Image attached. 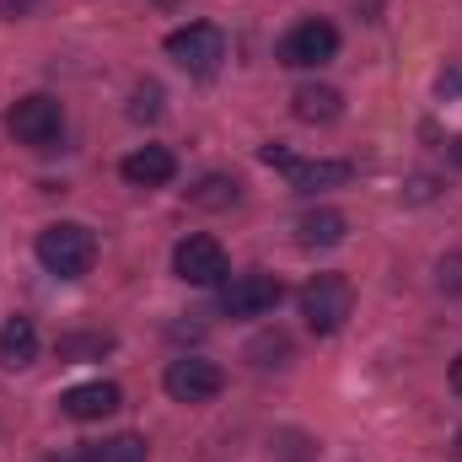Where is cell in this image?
Listing matches in <instances>:
<instances>
[{
    "label": "cell",
    "instance_id": "cell-24",
    "mask_svg": "<svg viewBox=\"0 0 462 462\" xmlns=\"http://www.w3.org/2000/svg\"><path fill=\"white\" fill-rule=\"evenodd\" d=\"M452 452H457V462H462V430H457V441H452Z\"/></svg>",
    "mask_w": 462,
    "mask_h": 462
},
{
    "label": "cell",
    "instance_id": "cell-1",
    "mask_svg": "<svg viewBox=\"0 0 462 462\" xmlns=\"http://www.w3.org/2000/svg\"><path fill=\"white\" fill-rule=\"evenodd\" d=\"M38 263L60 280H81L97 263V236L81 221H54V226L38 231Z\"/></svg>",
    "mask_w": 462,
    "mask_h": 462
},
{
    "label": "cell",
    "instance_id": "cell-21",
    "mask_svg": "<svg viewBox=\"0 0 462 462\" xmlns=\"http://www.w3.org/2000/svg\"><path fill=\"white\" fill-rule=\"evenodd\" d=\"M436 92H441L447 103H462V60H452V65L436 76Z\"/></svg>",
    "mask_w": 462,
    "mask_h": 462
},
{
    "label": "cell",
    "instance_id": "cell-18",
    "mask_svg": "<svg viewBox=\"0 0 462 462\" xmlns=\"http://www.w3.org/2000/svg\"><path fill=\"white\" fill-rule=\"evenodd\" d=\"M247 355H253V365H285L291 360V339L285 334H269V339H258Z\"/></svg>",
    "mask_w": 462,
    "mask_h": 462
},
{
    "label": "cell",
    "instance_id": "cell-7",
    "mask_svg": "<svg viewBox=\"0 0 462 462\" xmlns=\"http://www.w3.org/2000/svg\"><path fill=\"white\" fill-rule=\"evenodd\" d=\"M172 274L183 280V285H221L231 269H226V247L216 242V236H205V231H194V236H183L178 247H172Z\"/></svg>",
    "mask_w": 462,
    "mask_h": 462
},
{
    "label": "cell",
    "instance_id": "cell-20",
    "mask_svg": "<svg viewBox=\"0 0 462 462\" xmlns=\"http://www.w3.org/2000/svg\"><path fill=\"white\" fill-rule=\"evenodd\" d=\"M436 285H441L447 296H462V253H447V258H441V269H436Z\"/></svg>",
    "mask_w": 462,
    "mask_h": 462
},
{
    "label": "cell",
    "instance_id": "cell-8",
    "mask_svg": "<svg viewBox=\"0 0 462 462\" xmlns=\"http://www.w3.org/2000/svg\"><path fill=\"white\" fill-rule=\"evenodd\" d=\"M280 296H285V285L274 274H258V269L231 274V280H221V318H263L280 307Z\"/></svg>",
    "mask_w": 462,
    "mask_h": 462
},
{
    "label": "cell",
    "instance_id": "cell-13",
    "mask_svg": "<svg viewBox=\"0 0 462 462\" xmlns=\"http://www.w3.org/2000/svg\"><path fill=\"white\" fill-rule=\"evenodd\" d=\"M349 236V221L339 210H307L301 221H296V242L301 247H339Z\"/></svg>",
    "mask_w": 462,
    "mask_h": 462
},
{
    "label": "cell",
    "instance_id": "cell-23",
    "mask_svg": "<svg viewBox=\"0 0 462 462\" xmlns=\"http://www.w3.org/2000/svg\"><path fill=\"white\" fill-rule=\"evenodd\" d=\"M452 162H457V167H462V134H457V140H452Z\"/></svg>",
    "mask_w": 462,
    "mask_h": 462
},
{
    "label": "cell",
    "instance_id": "cell-19",
    "mask_svg": "<svg viewBox=\"0 0 462 462\" xmlns=\"http://www.w3.org/2000/svg\"><path fill=\"white\" fill-rule=\"evenodd\" d=\"M156 114H162V87H156V81L134 87V97H129V118H145V124H151Z\"/></svg>",
    "mask_w": 462,
    "mask_h": 462
},
{
    "label": "cell",
    "instance_id": "cell-22",
    "mask_svg": "<svg viewBox=\"0 0 462 462\" xmlns=\"http://www.w3.org/2000/svg\"><path fill=\"white\" fill-rule=\"evenodd\" d=\"M452 393H457V398H462V355H457V360H452Z\"/></svg>",
    "mask_w": 462,
    "mask_h": 462
},
{
    "label": "cell",
    "instance_id": "cell-3",
    "mask_svg": "<svg viewBox=\"0 0 462 462\" xmlns=\"http://www.w3.org/2000/svg\"><path fill=\"white\" fill-rule=\"evenodd\" d=\"M355 312V285L345 274H312L301 291V318L312 334H339Z\"/></svg>",
    "mask_w": 462,
    "mask_h": 462
},
{
    "label": "cell",
    "instance_id": "cell-15",
    "mask_svg": "<svg viewBox=\"0 0 462 462\" xmlns=\"http://www.w3.org/2000/svg\"><path fill=\"white\" fill-rule=\"evenodd\" d=\"M145 457H151L145 436H108V441L81 447L76 457H54V462H145Z\"/></svg>",
    "mask_w": 462,
    "mask_h": 462
},
{
    "label": "cell",
    "instance_id": "cell-14",
    "mask_svg": "<svg viewBox=\"0 0 462 462\" xmlns=\"http://www.w3.org/2000/svg\"><path fill=\"white\" fill-rule=\"evenodd\" d=\"M291 114L301 118V124H334V118L345 114V97L334 87H296Z\"/></svg>",
    "mask_w": 462,
    "mask_h": 462
},
{
    "label": "cell",
    "instance_id": "cell-10",
    "mask_svg": "<svg viewBox=\"0 0 462 462\" xmlns=\"http://www.w3.org/2000/svg\"><path fill=\"white\" fill-rule=\"evenodd\" d=\"M118 403H124V393H118L114 382H76V387L60 398V409H65L70 420H81V425H87V420H108Z\"/></svg>",
    "mask_w": 462,
    "mask_h": 462
},
{
    "label": "cell",
    "instance_id": "cell-17",
    "mask_svg": "<svg viewBox=\"0 0 462 462\" xmlns=\"http://www.w3.org/2000/svg\"><path fill=\"white\" fill-rule=\"evenodd\" d=\"M114 339L108 334H65L60 339V360H87V355H108Z\"/></svg>",
    "mask_w": 462,
    "mask_h": 462
},
{
    "label": "cell",
    "instance_id": "cell-4",
    "mask_svg": "<svg viewBox=\"0 0 462 462\" xmlns=\"http://www.w3.org/2000/svg\"><path fill=\"white\" fill-rule=\"evenodd\" d=\"M334 54H339V27L323 22V16L296 22V27L280 38V65H291V70H318V65H328Z\"/></svg>",
    "mask_w": 462,
    "mask_h": 462
},
{
    "label": "cell",
    "instance_id": "cell-11",
    "mask_svg": "<svg viewBox=\"0 0 462 462\" xmlns=\"http://www.w3.org/2000/svg\"><path fill=\"white\" fill-rule=\"evenodd\" d=\"M32 360H38V328H32V318H5L0 323V365L22 371Z\"/></svg>",
    "mask_w": 462,
    "mask_h": 462
},
{
    "label": "cell",
    "instance_id": "cell-9",
    "mask_svg": "<svg viewBox=\"0 0 462 462\" xmlns=\"http://www.w3.org/2000/svg\"><path fill=\"white\" fill-rule=\"evenodd\" d=\"M118 172H124V183H134V189H162V183L178 178V156H172L167 145H140V151H129V156L118 162Z\"/></svg>",
    "mask_w": 462,
    "mask_h": 462
},
{
    "label": "cell",
    "instance_id": "cell-12",
    "mask_svg": "<svg viewBox=\"0 0 462 462\" xmlns=\"http://www.w3.org/2000/svg\"><path fill=\"white\" fill-rule=\"evenodd\" d=\"M285 178H291V189L312 194V189H345L349 178H355V167L349 162H291Z\"/></svg>",
    "mask_w": 462,
    "mask_h": 462
},
{
    "label": "cell",
    "instance_id": "cell-5",
    "mask_svg": "<svg viewBox=\"0 0 462 462\" xmlns=\"http://www.w3.org/2000/svg\"><path fill=\"white\" fill-rule=\"evenodd\" d=\"M162 387L172 403H210L221 387H226V371L205 355H178L167 371H162Z\"/></svg>",
    "mask_w": 462,
    "mask_h": 462
},
{
    "label": "cell",
    "instance_id": "cell-6",
    "mask_svg": "<svg viewBox=\"0 0 462 462\" xmlns=\"http://www.w3.org/2000/svg\"><path fill=\"white\" fill-rule=\"evenodd\" d=\"M5 129H11L22 145H32V151H49V145L60 140V129H65V108H60L54 97L32 92V97L11 103V114H5Z\"/></svg>",
    "mask_w": 462,
    "mask_h": 462
},
{
    "label": "cell",
    "instance_id": "cell-16",
    "mask_svg": "<svg viewBox=\"0 0 462 462\" xmlns=\"http://www.w3.org/2000/svg\"><path fill=\"white\" fill-rule=\"evenodd\" d=\"M189 199H194L199 210H226V205H236V178L210 172V178H199V183L189 189Z\"/></svg>",
    "mask_w": 462,
    "mask_h": 462
},
{
    "label": "cell",
    "instance_id": "cell-2",
    "mask_svg": "<svg viewBox=\"0 0 462 462\" xmlns=\"http://www.w3.org/2000/svg\"><path fill=\"white\" fill-rule=\"evenodd\" d=\"M167 60L189 76H216L221 60H226V32L216 22H189V27H172L167 32Z\"/></svg>",
    "mask_w": 462,
    "mask_h": 462
}]
</instances>
